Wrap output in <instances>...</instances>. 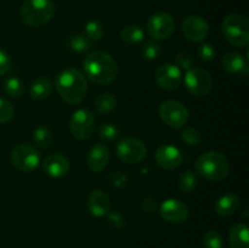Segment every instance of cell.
Instances as JSON below:
<instances>
[{
	"mask_svg": "<svg viewBox=\"0 0 249 248\" xmlns=\"http://www.w3.org/2000/svg\"><path fill=\"white\" fill-rule=\"evenodd\" d=\"M84 73L95 84H108L113 82L118 73L116 60L105 51H92L83 61Z\"/></svg>",
	"mask_w": 249,
	"mask_h": 248,
	"instance_id": "6da1fadb",
	"label": "cell"
},
{
	"mask_svg": "<svg viewBox=\"0 0 249 248\" xmlns=\"http://www.w3.org/2000/svg\"><path fill=\"white\" fill-rule=\"evenodd\" d=\"M56 90L61 99L68 105H78L85 99L88 83L84 74L75 68L62 71L56 78Z\"/></svg>",
	"mask_w": 249,
	"mask_h": 248,
	"instance_id": "7a4b0ae2",
	"label": "cell"
},
{
	"mask_svg": "<svg viewBox=\"0 0 249 248\" xmlns=\"http://www.w3.org/2000/svg\"><path fill=\"white\" fill-rule=\"evenodd\" d=\"M196 170L201 177L211 181H223L230 173L229 160L218 151H208L196 160Z\"/></svg>",
	"mask_w": 249,
	"mask_h": 248,
	"instance_id": "3957f363",
	"label": "cell"
},
{
	"mask_svg": "<svg viewBox=\"0 0 249 248\" xmlns=\"http://www.w3.org/2000/svg\"><path fill=\"white\" fill-rule=\"evenodd\" d=\"M55 15L53 0H26L19 10L22 22L29 27H41L49 23Z\"/></svg>",
	"mask_w": 249,
	"mask_h": 248,
	"instance_id": "277c9868",
	"label": "cell"
},
{
	"mask_svg": "<svg viewBox=\"0 0 249 248\" xmlns=\"http://www.w3.org/2000/svg\"><path fill=\"white\" fill-rule=\"evenodd\" d=\"M223 33L226 40L237 48H246L249 43V21L245 15L231 14L223 21Z\"/></svg>",
	"mask_w": 249,
	"mask_h": 248,
	"instance_id": "5b68a950",
	"label": "cell"
},
{
	"mask_svg": "<svg viewBox=\"0 0 249 248\" xmlns=\"http://www.w3.org/2000/svg\"><path fill=\"white\" fill-rule=\"evenodd\" d=\"M185 85L192 96L204 97L213 89V79L203 68L191 67L185 75Z\"/></svg>",
	"mask_w": 249,
	"mask_h": 248,
	"instance_id": "8992f818",
	"label": "cell"
},
{
	"mask_svg": "<svg viewBox=\"0 0 249 248\" xmlns=\"http://www.w3.org/2000/svg\"><path fill=\"white\" fill-rule=\"evenodd\" d=\"M160 117L168 126L179 129L189 121V109L184 104L175 100H168L160 106Z\"/></svg>",
	"mask_w": 249,
	"mask_h": 248,
	"instance_id": "52a82bcc",
	"label": "cell"
},
{
	"mask_svg": "<svg viewBox=\"0 0 249 248\" xmlns=\"http://www.w3.org/2000/svg\"><path fill=\"white\" fill-rule=\"evenodd\" d=\"M10 159L12 165L21 172H33L40 163V153L33 146L21 143L11 151Z\"/></svg>",
	"mask_w": 249,
	"mask_h": 248,
	"instance_id": "ba28073f",
	"label": "cell"
},
{
	"mask_svg": "<svg viewBox=\"0 0 249 248\" xmlns=\"http://www.w3.org/2000/svg\"><path fill=\"white\" fill-rule=\"evenodd\" d=\"M117 156L126 164H136L146 157L147 148L143 141L136 138H125L117 143Z\"/></svg>",
	"mask_w": 249,
	"mask_h": 248,
	"instance_id": "9c48e42d",
	"label": "cell"
},
{
	"mask_svg": "<svg viewBox=\"0 0 249 248\" xmlns=\"http://www.w3.org/2000/svg\"><path fill=\"white\" fill-rule=\"evenodd\" d=\"M95 128V117L90 109L80 108L72 114L70 129L77 140H88L91 138Z\"/></svg>",
	"mask_w": 249,
	"mask_h": 248,
	"instance_id": "30bf717a",
	"label": "cell"
},
{
	"mask_svg": "<svg viewBox=\"0 0 249 248\" xmlns=\"http://www.w3.org/2000/svg\"><path fill=\"white\" fill-rule=\"evenodd\" d=\"M175 23L167 12H155L147 21V32L155 40H165L174 33Z\"/></svg>",
	"mask_w": 249,
	"mask_h": 248,
	"instance_id": "8fae6325",
	"label": "cell"
},
{
	"mask_svg": "<svg viewBox=\"0 0 249 248\" xmlns=\"http://www.w3.org/2000/svg\"><path fill=\"white\" fill-rule=\"evenodd\" d=\"M158 209H160V215L168 223L182 224L187 220L190 215L189 207L177 198L165 199L158 207Z\"/></svg>",
	"mask_w": 249,
	"mask_h": 248,
	"instance_id": "7c38bea8",
	"label": "cell"
},
{
	"mask_svg": "<svg viewBox=\"0 0 249 248\" xmlns=\"http://www.w3.org/2000/svg\"><path fill=\"white\" fill-rule=\"evenodd\" d=\"M156 83L160 89L164 90H175L179 88L182 80L181 70L177 65L165 63L160 66L155 74Z\"/></svg>",
	"mask_w": 249,
	"mask_h": 248,
	"instance_id": "4fadbf2b",
	"label": "cell"
},
{
	"mask_svg": "<svg viewBox=\"0 0 249 248\" xmlns=\"http://www.w3.org/2000/svg\"><path fill=\"white\" fill-rule=\"evenodd\" d=\"M182 33L186 36L189 40L195 41V43H199V41L204 40L209 34V24L208 22L201 16H187L186 18L182 21Z\"/></svg>",
	"mask_w": 249,
	"mask_h": 248,
	"instance_id": "5bb4252c",
	"label": "cell"
},
{
	"mask_svg": "<svg viewBox=\"0 0 249 248\" xmlns=\"http://www.w3.org/2000/svg\"><path fill=\"white\" fill-rule=\"evenodd\" d=\"M156 162L162 169L174 170L181 165L182 153L178 147L172 145H162L156 151Z\"/></svg>",
	"mask_w": 249,
	"mask_h": 248,
	"instance_id": "9a60e30c",
	"label": "cell"
},
{
	"mask_svg": "<svg viewBox=\"0 0 249 248\" xmlns=\"http://www.w3.org/2000/svg\"><path fill=\"white\" fill-rule=\"evenodd\" d=\"M88 208L92 215L102 218L111 212V199L104 190L95 189L88 197Z\"/></svg>",
	"mask_w": 249,
	"mask_h": 248,
	"instance_id": "2e32d148",
	"label": "cell"
},
{
	"mask_svg": "<svg viewBox=\"0 0 249 248\" xmlns=\"http://www.w3.org/2000/svg\"><path fill=\"white\" fill-rule=\"evenodd\" d=\"M109 160V150L105 143H96L89 151L87 165L92 173H101Z\"/></svg>",
	"mask_w": 249,
	"mask_h": 248,
	"instance_id": "e0dca14e",
	"label": "cell"
},
{
	"mask_svg": "<svg viewBox=\"0 0 249 248\" xmlns=\"http://www.w3.org/2000/svg\"><path fill=\"white\" fill-rule=\"evenodd\" d=\"M43 170L51 177H62L70 170V160L63 155L53 153L43 162Z\"/></svg>",
	"mask_w": 249,
	"mask_h": 248,
	"instance_id": "ac0fdd59",
	"label": "cell"
},
{
	"mask_svg": "<svg viewBox=\"0 0 249 248\" xmlns=\"http://www.w3.org/2000/svg\"><path fill=\"white\" fill-rule=\"evenodd\" d=\"M221 66L228 73L232 74H248V65L247 60L243 57L242 53H236V51H230L225 53L221 60Z\"/></svg>",
	"mask_w": 249,
	"mask_h": 248,
	"instance_id": "d6986e66",
	"label": "cell"
},
{
	"mask_svg": "<svg viewBox=\"0 0 249 248\" xmlns=\"http://www.w3.org/2000/svg\"><path fill=\"white\" fill-rule=\"evenodd\" d=\"M241 206V198L237 194L229 192L223 195L220 198L216 201L215 212L220 216H230L237 212Z\"/></svg>",
	"mask_w": 249,
	"mask_h": 248,
	"instance_id": "ffe728a7",
	"label": "cell"
},
{
	"mask_svg": "<svg viewBox=\"0 0 249 248\" xmlns=\"http://www.w3.org/2000/svg\"><path fill=\"white\" fill-rule=\"evenodd\" d=\"M231 248H249V230L245 223L235 224L229 232Z\"/></svg>",
	"mask_w": 249,
	"mask_h": 248,
	"instance_id": "44dd1931",
	"label": "cell"
},
{
	"mask_svg": "<svg viewBox=\"0 0 249 248\" xmlns=\"http://www.w3.org/2000/svg\"><path fill=\"white\" fill-rule=\"evenodd\" d=\"M53 91V83L48 77H40L34 80L29 87V95L36 101L48 99Z\"/></svg>",
	"mask_w": 249,
	"mask_h": 248,
	"instance_id": "7402d4cb",
	"label": "cell"
},
{
	"mask_svg": "<svg viewBox=\"0 0 249 248\" xmlns=\"http://www.w3.org/2000/svg\"><path fill=\"white\" fill-rule=\"evenodd\" d=\"M121 38L124 43L136 45L143 40L145 33H143L142 28L138 24H128L121 31Z\"/></svg>",
	"mask_w": 249,
	"mask_h": 248,
	"instance_id": "603a6c76",
	"label": "cell"
},
{
	"mask_svg": "<svg viewBox=\"0 0 249 248\" xmlns=\"http://www.w3.org/2000/svg\"><path fill=\"white\" fill-rule=\"evenodd\" d=\"M117 106V100L114 97V95L108 94H101L95 101V109H96L97 113L100 114H106L109 112L113 111Z\"/></svg>",
	"mask_w": 249,
	"mask_h": 248,
	"instance_id": "cb8c5ba5",
	"label": "cell"
},
{
	"mask_svg": "<svg viewBox=\"0 0 249 248\" xmlns=\"http://www.w3.org/2000/svg\"><path fill=\"white\" fill-rule=\"evenodd\" d=\"M32 139H33V142L36 143V146H38L39 148H48L53 142V136L50 129L46 128V126H39L34 130Z\"/></svg>",
	"mask_w": 249,
	"mask_h": 248,
	"instance_id": "d4e9b609",
	"label": "cell"
},
{
	"mask_svg": "<svg viewBox=\"0 0 249 248\" xmlns=\"http://www.w3.org/2000/svg\"><path fill=\"white\" fill-rule=\"evenodd\" d=\"M99 136L101 140L106 141V142H113V141H116L121 136V129L114 123L107 122V123L100 125Z\"/></svg>",
	"mask_w": 249,
	"mask_h": 248,
	"instance_id": "484cf974",
	"label": "cell"
},
{
	"mask_svg": "<svg viewBox=\"0 0 249 248\" xmlns=\"http://www.w3.org/2000/svg\"><path fill=\"white\" fill-rule=\"evenodd\" d=\"M68 46L74 53H87L91 48V40H89L83 34H75V35H72L68 39Z\"/></svg>",
	"mask_w": 249,
	"mask_h": 248,
	"instance_id": "4316f807",
	"label": "cell"
},
{
	"mask_svg": "<svg viewBox=\"0 0 249 248\" xmlns=\"http://www.w3.org/2000/svg\"><path fill=\"white\" fill-rule=\"evenodd\" d=\"M4 90L9 96L19 97L23 94V83L17 77H9L4 83Z\"/></svg>",
	"mask_w": 249,
	"mask_h": 248,
	"instance_id": "83f0119b",
	"label": "cell"
},
{
	"mask_svg": "<svg viewBox=\"0 0 249 248\" xmlns=\"http://www.w3.org/2000/svg\"><path fill=\"white\" fill-rule=\"evenodd\" d=\"M197 177L191 170H185L179 177V189L185 194H190L196 189Z\"/></svg>",
	"mask_w": 249,
	"mask_h": 248,
	"instance_id": "f1b7e54d",
	"label": "cell"
},
{
	"mask_svg": "<svg viewBox=\"0 0 249 248\" xmlns=\"http://www.w3.org/2000/svg\"><path fill=\"white\" fill-rule=\"evenodd\" d=\"M104 35V26L97 21H90L88 22L85 26V36L89 40H100Z\"/></svg>",
	"mask_w": 249,
	"mask_h": 248,
	"instance_id": "f546056e",
	"label": "cell"
},
{
	"mask_svg": "<svg viewBox=\"0 0 249 248\" xmlns=\"http://www.w3.org/2000/svg\"><path fill=\"white\" fill-rule=\"evenodd\" d=\"M180 138L186 145L197 146L202 140V134L198 129L196 128H186L181 131Z\"/></svg>",
	"mask_w": 249,
	"mask_h": 248,
	"instance_id": "4dcf8cb0",
	"label": "cell"
},
{
	"mask_svg": "<svg viewBox=\"0 0 249 248\" xmlns=\"http://www.w3.org/2000/svg\"><path fill=\"white\" fill-rule=\"evenodd\" d=\"M204 248H223V237L215 230H209L203 236Z\"/></svg>",
	"mask_w": 249,
	"mask_h": 248,
	"instance_id": "1f68e13d",
	"label": "cell"
},
{
	"mask_svg": "<svg viewBox=\"0 0 249 248\" xmlns=\"http://www.w3.org/2000/svg\"><path fill=\"white\" fill-rule=\"evenodd\" d=\"M142 56L147 60H156L160 53V45L155 40L146 41L141 49Z\"/></svg>",
	"mask_w": 249,
	"mask_h": 248,
	"instance_id": "d6a6232c",
	"label": "cell"
},
{
	"mask_svg": "<svg viewBox=\"0 0 249 248\" xmlns=\"http://www.w3.org/2000/svg\"><path fill=\"white\" fill-rule=\"evenodd\" d=\"M14 113L15 108L11 102L0 97V124L7 123V122L11 121Z\"/></svg>",
	"mask_w": 249,
	"mask_h": 248,
	"instance_id": "836d02e7",
	"label": "cell"
},
{
	"mask_svg": "<svg viewBox=\"0 0 249 248\" xmlns=\"http://www.w3.org/2000/svg\"><path fill=\"white\" fill-rule=\"evenodd\" d=\"M107 221H108L109 225L113 229H117V230H121V229L125 228L126 220L124 218V215L119 212H109L107 214Z\"/></svg>",
	"mask_w": 249,
	"mask_h": 248,
	"instance_id": "e575fe53",
	"label": "cell"
},
{
	"mask_svg": "<svg viewBox=\"0 0 249 248\" xmlns=\"http://www.w3.org/2000/svg\"><path fill=\"white\" fill-rule=\"evenodd\" d=\"M197 53H198V57L201 58L202 61H204V62L212 61L215 57V49H214V46L209 43L201 44L198 50H197Z\"/></svg>",
	"mask_w": 249,
	"mask_h": 248,
	"instance_id": "d590c367",
	"label": "cell"
},
{
	"mask_svg": "<svg viewBox=\"0 0 249 248\" xmlns=\"http://www.w3.org/2000/svg\"><path fill=\"white\" fill-rule=\"evenodd\" d=\"M192 62L194 60H192L191 55L186 51H180L175 55V63L180 70H190L192 67Z\"/></svg>",
	"mask_w": 249,
	"mask_h": 248,
	"instance_id": "8d00e7d4",
	"label": "cell"
},
{
	"mask_svg": "<svg viewBox=\"0 0 249 248\" xmlns=\"http://www.w3.org/2000/svg\"><path fill=\"white\" fill-rule=\"evenodd\" d=\"M108 182L109 185H112L114 187H123L128 182V177H126L125 173L116 172L109 175Z\"/></svg>",
	"mask_w": 249,
	"mask_h": 248,
	"instance_id": "74e56055",
	"label": "cell"
},
{
	"mask_svg": "<svg viewBox=\"0 0 249 248\" xmlns=\"http://www.w3.org/2000/svg\"><path fill=\"white\" fill-rule=\"evenodd\" d=\"M11 68V60H10L7 53L0 49V75L6 74Z\"/></svg>",
	"mask_w": 249,
	"mask_h": 248,
	"instance_id": "f35d334b",
	"label": "cell"
},
{
	"mask_svg": "<svg viewBox=\"0 0 249 248\" xmlns=\"http://www.w3.org/2000/svg\"><path fill=\"white\" fill-rule=\"evenodd\" d=\"M141 208L147 213H153L158 209V203L155 198L152 197H146L142 202H141Z\"/></svg>",
	"mask_w": 249,
	"mask_h": 248,
	"instance_id": "ab89813d",
	"label": "cell"
}]
</instances>
